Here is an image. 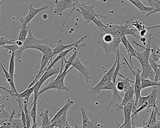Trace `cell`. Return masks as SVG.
Wrapping results in <instances>:
<instances>
[{
  "instance_id": "ab89813d",
  "label": "cell",
  "mask_w": 160,
  "mask_h": 128,
  "mask_svg": "<svg viewBox=\"0 0 160 128\" xmlns=\"http://www.w3.org/2000/svg\"><path fill=\"white\" fill-rule=\"evenodd\" d=\"M132 26L135 27V29H137L138 31H141L143 29H146L147 26L143 24L142 22L141 21L138 20L133 21L132 19Z\"/></svg>"
},
{
  "instance_id": "e575fe53",
  "label": "cell",
  "mask_w": 160,
  "mask_h": 128,
  "mask_svg": "<svg viewBox=\"0 0 160 128\" xmlns=\"http://www.w3.org/2000/svg\"><path fill=\"white\" fill-rule=\"evenodd\" d=\"M91 120L90 121L89 126L88 128H102L103 125L102 124H100L98 121V116L90 114Z\"/></svg>"
},
{
  "instance_id": "bcb514c9",
  "label": "cell",
  "mask_w": 160,
  "mask_h": 128,
  "mask_svg": "<svg viewBox=\"0 0 160 128\" xmlns=\"http://www.w3.org/2000/svg\"><path fill=\"white\" fill-rule=\"evenodd\" d=\"M73 128L71 127L70 126V125L68 124V121H66L63 124L61 125L60 126L58 127V128Z\"/></svg>"
},
{
  "instance_id": "f546056e",
  "label": "cell",
  "mask_w": 160,
  "mask_h": 128,
  "mask_svg": "<svg viewBox=\"0 0 160 128\" xmlns=\"http://www.w3.org/2000/svg\"><path fill=\"white\" fill-rule=\"evenodd\" d=\"M15 53L11 54L9 59V66H8V73L13 79L15 80Z\"/></svg>"
},
{
  "instance_id": "60d3db41",
  "label": "cell",
  "mask_w": 160,
  "mask_h": 128,
  "mask_svg": "<svg viewBox=\"0 0 160 128\" xmlns=\"http://www.w3.org/2000/svg\"><path fill=\"white\" fill-rule=\"evenodd\" d=\"M19 47L18 46L17 44H11V45H5V46H2L0 47V49H6L7 50L9 51L8 53H12L14 52L15 53L16 51L18 49Z\"/></svg>"
},
{
  "instance_id": "ee69618b",
  "label": "cell",
  "mask_w": 160,
  "mask_h": 128,
  "mask_svg": "<svg viewBox=\"0 0 160 128\" xmlns=\"http://www.w3.org/2000/svg\"><path fill=\"white\" fill-rule=\"evenodd\" d=\"M115 87V85L113 84V83L112 81L109 82L108 83L105 84V85L102 87V90H110V91H112V92Z\"/></svg>"
},
{
  "instance_id": "91938a15",
  "label": "cell",
  "mask_w": 160,
  "mask_h": 128,
  "mask_svg": "<svg viewBox=\"0 0 160 128\" xmlns=\"http://www.w3.org/2000/svg\"><path fill=\"white\" fill-rule=\"evenodd\" d=\"M158 82L160 83V76H159V77L158 79Z\"/></svg>"
},
{
  "instance_id": "83f0119b",
  "label": "cell",
  "mask_w": 160,
  "mask_h": 128,
  "mask_svg": "<svg viewBox=\"0 0 160 128\" xmlns=\"http://www.w3.org/2000/svg\"><path fill=\"white\" fill-rule=\"evenodd\" d=\"M112 100L109 103L108 107L106 108V110H108L110 108V106L112 104H115L117 102H122V100H123V98L120 95L116 86L114 88L113 90L112 91Z\"/></svg>"
},
{
  "instance_id": "9f6ffc18",
  "label": "cell",
  "mask_w": 160,
  "mask_h": 128,
  "mask_svg": "<svg viewBox=\"0 0 160 128\" xmlns=\"http://www.w3.org/2000/svg\"><path fill=\"white\" fill-rule=\"evenodd\" d=\"M37 124H33L32 126V127L31 128H39Z\"/></svg>"
},
{
  "instance_id": "30bf717a",
  "label": "cell",
  "mask_w": 160,
  "mask_h": 128,
  "mask_svg": "<svg viewBox=\"0 0 160 128\" xmlns=\"http://www.w3.org/2000/svg\"><path fill=\"white\" fill-rule=\"evenodd\" d=\"M72 66L74 68L78 69L80 73L84 75L86 78V82L87 83H89L90 82V75L91 74L89 71V68L86 67L84 65L81 63L78 56H77V58L74 61V63L72 64Z\"/></svg>"
},
{
  "instance_id": "ba28073f",
  "label": "cell",
  "mask_w": 160,
  "mask_h": 128,
  "mask_svg": "<svg viewBox=\"0 0 160 128\" xmlns=\"http://www.w3.org/2000/svg\"><path fill=\"white\" fill-rule=\"evenodd\" d=\"M87 37V36H84L76 42L72 43V44H68V45H64L63 40L61 39H59L57 41V44L55 45V48L53 49L52 52V55L53 56H55L56 54H59L60 53L68 49H70V48H73V47L79 45L81 42H82L84 39L86 38Z\"/></svg>"
},
{
  "instance_id": "8992f818",
  "label": "cell",
  "mask_w": 160,
  "mask_h": 128,
  "mask_svg": "<svg viewBox=\"0 0 160 128\" xmlns=\"http://www.w3.org/2000/svg\"><path fill=\"white\" fill-rule=\"evenodd\" d=\"M78 0H55L56 8L53 12L54 14L62 16L64 11L68 8L72 9L75 6L78 5L79 3Z\"/></svg>"
},
{
  "instance_id": "b9f144b4",
  "label": "cell",
  "mask_w": 160,
  "mask_h": 128,
  "mask_svg": "<svg viewBox=\"0 0 160 128\" xmlns=\"http://www.w3.org/2000/svg\"><path fill=\"white\" fill-rule=\"evenodd\" d=\"M149 96H150L149 95H148L146 96H141L139 98L138 102H137V103L136 104L137 109L140 108V107L142 106V105H143L144 104H146V103L148 102L149 98Z\"/></svg>"
},
{
  "instance_id": "5bb4252c",
  "label": "cell",
  "mask_w": 160,
  "mask_h": 128,
  "mask_svg": "<svg viewBox=\"0 0 160 128\" xmlns=\"http://www.w3.org/2000/svg\"><path fill=\"white\" fill-rule=\"evenodd\" d=\"M157 103H156L153 107V110L150 114V117H149L148 121L147 123H145V125L149 128H157V126H156L157 115L160 116L159 108L157 107Z\"/></svg>"
},
{
  "instance_id": "603a6c76",
  "label": "cell",
  "mask_w": 160,
  "mask_h": 128,
  "mask_svg": "<svg viewBox=\"0 0 160 128\" xmlns=\"http://www.w3.org/2000/svg\"><path fill=\"white\" fill-rule=\"evenodd\" d=\"M117 110H123L124 113V116H125V121L124 122H129L131 120V114L132 109L130 106L129 104H127L124 107H120L119 105L117 104Z\"/></svg>"
},
{
  "instance_id": "680465c9",
  "label": "cell",
  "mask_w": 160,
  "mask_h": 128,
  "mask_svg": "<svg viewBox=\"0 0 160 128\" xmlns=\"http://www.w3.org/2000/svg\"><path fill=\"white\" fill-rule=\"evenodd\" d=\"M76 127V128H82V126H78L76 125L75 126Z\"/></svg>"
},
{
  "instance_id": "94428289",
  "label": "cell",
  "mask_w": 160,
  "mask_h": 128,
  "mask_svg": "<svg viewBox=\"0 0 160 128\" xmlns=\"http://www.w3.org/2000/svg\"><path fill=\"white\" fill-rule=\"evenodd\" d=\"M2 106V104H0V107H1V106Z\"/></svg>"
},
{
  "instance_id": "ac0fdd59",
  "label": "cell",
  "mask_w": 160,
  "mask_h": 128,
  "mask_svg": "<svg viewBox=\"0 0 160 128\" xmlns=\"http://www.w3.org/2000/svg\"><path fill=\"white\" fill-rule=\"evenodd\" d=\"M134 85H131L129 88L128 90L125 92L124 95V97L123 98L122 102L120 105H119L120 107H123L127 105L128 102L132 100H133L134 97Z\"/></svg>"
},
{
  "instance_id": "4dcf8cb0",
  "label": "cell",
  "mask_w": 160,
  "mask_h": 128,
  "mask_svg": "<svg viewBox=\"0 0 160 128\" xmlns=\"http://www.w3.org/2000/svg\"><path fill=\"white\" fill-rule=\"evenodd\" d=\"M142 74H141V78L145 79H149V76L153 70L151 67L150 66L149 63L142 65Z\"/></svg>"
},
{
  "instance_id": "d4e9b609",
  "label": "cell",
  "mask_w": 160,
  "mask_h": 128,
  "mask_svg": "<svg viewBox=\"0 0 160 128\" xmlns=\"http://www.w3.org/2000/svg\"><path fill=\"white\" fill-rule=\"evenodd\" d=\"M49 109H47L45 111L42 112L39 114V116L42 119V123L41 124V127L48 126L51 125V120L49 117Z\"/></svg>"
},
{
  "instance_id": "be15d7a7",
  "label": "cell",
  "mask_w": 160,
  "mask_h": 128,
  "mask_svg": "<svg viewBox=\"0 0 160 128\" xmlns=\"http://www.w3.org/2000/svg\"></svg>"
},
{
  "instance_id": "7402d4cb",
  "label": "cell",
  "mask_w": 160,
  "mask_h": 128,
  "mask_svg": "<svg viewBox=\"0 0 160 128\" xmlns=\"http://www.w3.org/2000/svg\"><path fill=\"white\" fill-rule=\"evenodd\" d=\"M0 65H1V67H2V69L4 73V74H2V73H1V74H2L3 76H4V77L6 78L7 81L10 84L11 87V89L15 92V93H16V94H18V93L17 89H16L14 79H13L12 77L10 76V74L8 73V71L5 68L3 65L2 64V62H1V60H0Z\"/></svg>"
},
{
  "instance_id": "9a60e30c",
  "label": "cell",
  "mask_w": 160,
  "mask_h": 128,
  "mask_svg": "<svg viewBox=\"0 0 160 128\" xmlns=\"http://www.w3.org/2000/svg\"><path fill=\"white\" fill-rule=\"evenodd\" d=\"M78 5L84 8L88 11L89 16H90V20H91V23H92V21L93 19L96 18H99V17H102L104 18H107V16H103V15H102L101 14H98L96 12L95 9H94V4L88 5L85 3H82L81 4L78 3Z\"/></svg>"
},
{
  "instance_id": "681fc988",
  "label": "cell",
  "mask_w": 160,
  "mask_h": 128,
  "mask_svg": "<svg viewBox=\"0 0 160 128\" xmlns=\"http://www.w3.org/2000/svg\"><path fill=\"white\" fill-rule=\"evenodd\" d=\"M157 28H160V24L159 25H154V26H151V27H146V29L147 30H150V29Z\"/></svg>"
},
{
  "instance_id": "484cf974",
  "label": "cell",
  "mask_w": 160,
  "mask_h": 128,
  "mask_svg": "<svg viewBox=\"0 0 160 128\" xmlns=\"http://www.w3.org/2000/svg\"><path fill=\"white\" fill-rule=\"evenodd\" d=\"M141 82H142V90L145 88H148L150 87H160V83L156 82L154 81L151 80L149 79H145L141 78Z\"/></svg>"
},
{
  "instance_id": "4316f807",
  "label": "cell",
  "mask_w": 160,
  "mask_h": 128,
  "mask_svg": "<svg viewBox=\"0 0 160 128\" xmlns=\"http://www.w3.org/2000/svg\"><path fill=\"white\" fill-rule=\"evenodd\" d=\"M37 100L38 99L34 98L32 103L31 104L32 106V109L31 110L29 111V114L30 115L31 118L32 120L33 124H37Z\"/></svg>"
},
{
  "instance_id": "f907efd6",
  "label": "cell",
  "mask_w": 160,
  "mask_h": 128,
  "mask_svg": "<svg viewBox=\"0 0 160 128\" xmlns=\"http://www.w3.org/2000/svg\"><path fill=\"white\" fill-rule=\"evenodd\" d=\"M140 40L142 42L143 44V45H144V46H146L147 44L146 42L147 39L146 38L141 37V38H140Z\"/></svg>"
},
{
  "instance_id": "44dd1931",
  "label": "cell",
  "mask_w": 160,
  "mask_h": 128,
  "mask_svg": "<svg viewBox=\"0 0 160 128\" xmlns=\"http://www.w3.org/2000/svg\"><path fill=\"white\" fill-rule=\"evenodd\" d=\"M158 90L157 87H154L152 90V92L149 94V98L148 101V107L147 109H151V108H153L156 103H158V100H157V97H158Z\"/></svg>"
},
{
  "instance_id": "4fadbf2b",
  "label": "cell",
  "mask_w": 160,
  "mask_h": 128,
  "mask_svg": "<svg viewBox=\"0 0 160 128\" xmlns=\"http://www.w3.org/2000/svg\"><path fill=\"white\" fill-rule=\"evenodd\" d=\"M74 102L71 99L68 100L65 103L62 107L60 110H59L58 112L55 115L54 117L51 120V124L55 123L56 121L58 120L61 116H62L65 114H67L68 110L69 108L71 107V105L74 104Z\"/></svg>"
},
{
  "instance_id": "e0dca14e",
  "label": "cell",
  "mask_w": 160,
  "mask_h": 128,
  "mask_svg": "<svg viewBox=\"0 0 160 128\" xmlns=\"http://www.w3.org/2000/svg\"><path fill=\"white\" fill-rule=\"evenodd\" d=\"M10 117L8 120V123L10 124L11 128H24L23 124L21 118H16V111L15 110H13L11 113Z\"/></svg>"
},
{
  "instance_id": "d6986e66",
  "label": "cell",
  "mask_w": 160,
  "mask_h": 128,
  "mask_svg": "<svg viewBox=\"0 0 160 128\" xmlns=\"http://www.w3.org/2000/svg\"><path fill=\"white\" fill-rule=\"evenodd\" d=\"M130 2L133 4L137 8H139L143 14L150 13L153 11L154 8L151 6H146L140 0H129Z\"/></svg>"
},
{
  "instance_id": "9c48e42d",
  "label": "cell",
  "mask_w": 160,
  "mask_h": 128,
  "mask_svg": "<svg viewBox=\"0 0 160 128\" xmlns=\"http://www.w3.org/2000/svg\"><path fill=\"white\" fill-rule=\"evenodd\" d=\"M129 21H127L126 23L123 24L122 28L117 33L112 36L114 38H121L127 35L133 36L137 38H140L141 37L136 33L138 31L137 29L134 28H129Z\"/></svg>"
},
{
  "instance_id": "52a82bcc",
  "label": "cell",
  "mask_w": 160,
  "mask_h": 128,
  "mask_svg": "<svg viewBox=\"0 0 160 128\" xmlns=\"http://www.w3.org/2000/svg\"><path fill=\"white\" fill-rule=\"evenodd\" d=\"M128 65L129 68L131 71L132 73L135 76V80L134 84V93L135 95L136 99H135V104L138 102L139 98L141 96V91H142V82H141V74L142 70L141 68L137 69L136 70H133L132 69L130 65L128 64Z\"/></svg>"
},
{
  "instance_id": "f5cc1de1",
  "label": "cell",
  "mask_w": 160,
  "mask_h": 128,
  "mask_svg": "<svg viewBox=\"0 0 160 128\" xmlns=\"http://www.w3.org/2000/svg\"><path fill=\"white\" fill-rule=\"evenodd\" d=\"M48 18V15L47 14H44L42 15V18H43V19H47Z\"/></svg>"
},
{
  "instance_id": "74e56055",
  "label": "cell",
  "mask_w": 160,
  "mask_h": 128,
  "mask_svg": "<svg viewBox=\"0 0 160 128\" xmlns=\"http://www.w3.org/2000/svg\"><path fill=\"white\" fill-rule=\"evenodd\" d=\"M151 48H153L155 49L156 53L159 57L160 65V47H159L158 40L153 37L151 38Z\"/></svg>"
},
{
  "instance_id": "f6af8a7d",
  "label": "cell",
  "mask_w": 160,
  "mask_h": 128,
  "mask_svg": "<svg viewBox=\"0 0 160 128\" xmlns=\"http://www.w3.org/2000/svg\"><path fill=\"white\" fill-rule=\"evenodd\" d=\"M128 40L127 39V37L126 36H124L121 37V42L123 43L124 46H125L126 48V49H127V52L128 53Z\"/></svg>"
},
{
  "instance_id": "ffe728a7",
  "label": "cell",
  "mask_w": 160,
  "mask_h": 128,
  "mask_svg": "<svg viewBox=\"0 0 160 128\" xmlns=\"http://www.w3.org/2000/svg\"><path fill=\"white\" fill-rule=\"evenodd\" d=\"M78 45L75 46V47H73V48H70V49H68L60 53L59 54H58V56L56 57V58H55L53 61H52L51 62L49 66L48 67L47 70H48V69H50L54 67V65H55V64L58 62V61H60V60H62V59H65V57H66L67 55L71 51L73 50V49H74L76 47H77Z\"/></svg>"
},
{
  "instance_id": "11a10c76",
  "label": "cell",
  "mask_w": 160,
  "mask_h": 128,
  "mask_svg": "<svg viewBox=\"0 0 160 128\" xmlns=\"http://www.w3.org/2000/svg\"><path fill=\"white\" fill-rule=\"evenodd\" d=\"M149 128L148 126L147 125H145V122L144 120L143 121V127L142 128Z\"/></svg>"
},
{
  "instance_id": "7dc6e473",
  "label": "cell",
  "mask_w": 160,
  "mask_h": 128,
  "mask_svg": "<svg viewBox=\"0 0 160 128\" xmlns=\"http://www.w3.org/2000/svg\"><path fill=\"white\" fill-rule=\"evenodd\" d=\"M0 128H11L10 124L8 123V121L3 122L0 126Z\"/></svg>"
},
{
  "instance_id": "277c9868",
  "label": "cell",
  "mask_w": 160,
  "mask_h": 128,
  "mask_svg": "<svg viewBox=\"0 0 160 128\" xmlns=\"http://www.w3.org/2000/svg\"><path fill=\"white\" fill-rule=\"evenodd\" d=\"M117 62L118 56L117 55H116L114 63L112 67L108 71H105L104 75L102 76L101 80L98 83V84L96 86L91 88L90 92V94L94 95V94H100L101 90H102V87L109 82L112 81L113 74L115 69L116 67Z\"/></svg>"
},
{
  "instance_id": "3957f363",
  "label": "cell",
  "mask_w": 160,
  "mask_h": 128,
  "mask_svg": "<svg viewBox=\"0 0 160 128\" xmlns=\"http://www.w3.org/2000/svg\"><path fill=\"white\" fill-rule=\"evenodd\" d=\"M63 61H62V65L61 67H58L57 68H52L48 70H46L43 75L41 76V78L39 80L37 81L35 84L34 91V98L38 99V93L40 91V89L42 87L44 83L49 79L50 77L54 75H58L61 74L63 71L64 69V65Z\"/></svg>"
},
{
  "instance_id": "7a4b0ae2",
  "label": "cell",
  "mask_w": 160,
  "mask_h": 128,
  "mask_svg": "<svg viewBox=\"0 0 160 128\" xmlns=\"http://www.w3.org/2000/svg\"><path fill=\"white\" fill-rule=\"evenodd\" d=\"M44 44L48 45V40L47 39H38L34 36L32 33V30L30 28L29 30V34L28 37L24 41H23V44L21 47H19L18 49L15 52V58L17 62L20 61L21 57L22 54L25 50L31 49L32 46L37 44Z\"/></svg>"
},
{
  "instance_id": "816d5d0a",
  "label": "cell",
  "mask_w": 160,
  "mask_h": 128,
  "mask_svg": "<svg viewBox=\"0 0 160 128\" xmlns=\"http://www.w3.org/2000/svg\"><path fill=\"white\" fill-rule=\"evenodd\" d=\"M0 89H2V90H5V91H6L9 94V93L10 92V91H11V89H7L6 87H3V86H1L0 85Z\"/></svg>"
},
{
  "instance_id": "f1b7e54d",
  "label": "cell",
  "mask_w": 160,
  "mask_h": 128,
  "mask_svg": "<svg viewBox=\"0 0 160 128\" xmlns=\"http://www.w3.org/2000/svg\"><path fill=\"white\" fill-rule=\"evenodd\" d=\"M31 27L28 26V25H24V26H19V28L20 29L19 34L18 38V40L19 41H22L26 39L29 34V30Z\"/></svg>"
},
{
  "instance_id": "2e32d148",
  "label": "cell",
  "mask_w": 160,
  "mask_h": 128,
  "mask_svg": "<svg viewBox=\"0 0 160 128\" xmlns=\"http://www.w3.org/2000/svg\"><path fill=\"white\" fill-rule=\"evenodd\" d=\"M35 85H34L31 88H27L26 90H24L22 93H18L16 95L17 99L16 101H18L19 100H23L27 101L29 103V100L32 94L34 93Z\"/></svg>"
},
{
  "instance_id": "d590c367",
  "label": "cell",
  "mask_w": 160,
  "mask_h": 128,
  "mask_svg": "<svg viewBox=\"0 0 160 128\" xmlns=\"http://www.w3.org/2000/svg\"><path fill=\"white\" fill-rule=\"evenodd\" d=\"M128 55L129 57V61L130 63V66L132 67H133V65H132V57H134L135 58H137V56L136 55V50L134 49L132 46L131 44L130 43L129 41L128 40Z\"/></svg>"
},
{
  "instance_id": "db71d44e",
  "label": "cell",
  "mask_w": 160,
  "mask_h": 128,
  "mask_svg": "<svg viewBox=\"0 0 160 128\" xmlns=\"http://www.w3.org/2000/svg\"><path fill=\"white\" fill-rule=\"evenodd\" d=\"M156 126L157 128H160V121H158L157 120L156 122Z\"/></svg>"
},
{
  "instance_id": "c3c4849f",
  "label": "cell",
  "mask_w": 160,
  "mask_h": 128,
  "mask_svg": "<svg viewBox=\"0 0 160 128\" xmlns=\"http://www.w3.org/2000/svg\"><path fill=\"white\" fill-rule=\"evenodd\" d=\"M147 29H143V30H142V31L140 32V36L141 37H144L146 35L147 33Z\"/></svg>"
},
{
  "instance_id": "d6a6232c",
  "label": "cell",
  "mask_w": 160,
  "mask_h": 128,
  "mask_svg": "<svg viewBox=\"0 0 160 128\" xmlns=\"http://www.w3.org/2000/svg\"><path fill=\"white\" fill-rule=\"evenodd\" d=\"M77 6L78 7V8L77 9V10L82 14V16L83 17L85 23H91V20H90V16H89V13L88 11L87 10L84 8L80 6L78 4Z\"/></svg>"
},
{
  "instance_id": "7bdbcfd3",
  "label": "cell",
  "mask_w": 160,
  "mask_h": 128,
  "mask_svg": "<svg viewBox=\"0 0 160 128\" xmlns=\"http://www.w3.org/2000/svg\"><path fill=\"white\" fill-rule=\"evenodd\" d=\"M116 121L117 123L118 128H132V120L128 122H124L122 125H120L118 124V122L117 121L116 119L115 118Z\"/></svg>"
},
{
  "instance_id": "5b68a950",
  "label": "cell",
  "mask_w": 160,
  "mask_h": 128,
  "mask_svg": "<svg viewBox=\"0 0 160 128\" xmlns=\"http://www.w3.org/2000/svg\"><path fill=\"white\" fill-rule=\"evenodd\" d=\"M33 3H31L29 6V11L28 14L25 17H22L20 18V26H24V25H28V23L34 18L38 14L43 11L47 10L49 8L48 6L45 5L44 6L39 8H35L33 7Z\"/></svg>"
},
{
  "instance_id": "6f0895ef",
  "label": "cell",
  "mask_w": 160,
  "mask_h": 128,
  "mask_svg": "<svg viewBox=\"0 0 160 128\" xmlns=\"http://www.w3.org/2000/svg\"><path fill=\"white\" fill-rule=\"evenodd\" d=\"M4 1H2V0H0V8H1V5H2V4L3 3ZM0 16H1V13H0Z\"/></svg>"
},
{
  "instance_id": "cb8c5ba5",
  "label": "cell",
  "mask_w": 160,
  "mask_h": 128,
  "mask_svg": "<svg viewBox=\"0 0 160 128\" xmlns=\"http://www.w3.org/2000/svg\"><path fill=\"white\" fill-rule=\"evenodd\" d=\"M30 49H34L41 52L43 54H48L52 53L53 49H51L49 47L48 45H44V44H37L32 46Z\"/></svg>"
},
{
  "instance_id": "f35d334b",
  "label": "cell",
  "mask_w": 160,
  "mask_h": 128,
  "mask_svg": "<svg viewBox=\"0 0 160 128\" xmlns=\"http://www.w3.org/2000/svg\"><path fill=\"white\" fill-rule=\"evenodd\" d=\"M16 41L14 39H8L4 37L0 36V47L5 45L15 44Z\"/></svg>"
},
{
  "instance_id": "6125c7cd",
  "label": "cell",
  "mask_w": 160,
  "mask_h": 128,
  "mask_svg": "<svg viewBox=\"0 0 160 128\" xmlns=\"http://www.w3.org/2000/svg\"><path fill=\"white\" fill-rule=\"evenodd\" d=\"M53 128H56V127H55V126H54V127H53Z\"/></svg>"
},
{
  "instance_id": "8fae6325",
  "label": "cell",
  "mask_w": 160,
  "mask_h": 128,
  "mask_svg": "<svg viewBox=\"0 0 160 128\" xmlns=\"http://www.w3.org/2000/svg\"><path fill=\"white\" fill-rule=\"evenodd\" d=\"M86 47V44L85 43H82L81 45H78L77 47L73 49V54L72 55L70 56L68 60H67L66 59H65L64 62V69L63 72H67L68 71H69L71 68V66L72 65V64L74 63L76 58L78 56V53L79 51L80 48L82 47Z\"/></svg>"
},
{
  "instance_id": "1f68e13d",
  "label": "cell",
  "mask_w": 160,
  "mask_h": 128,
  "mask_svg": "<svg viewBox=\"0 0 160 128\" xmlns=\"http://www.w3.org/2000/svg\"><path fill=\"white\" fill-rule=\"evenodd\" d=\"M148 2L149 3L151 7L154 8L153 11L150 13H148L146 17H149L151 14L160 12V1L159 0H148Z\"/></svg>"
},
{
  "instance_id": "7c38bea8",
  "label": "cell",
  "mask_w": 160,
  "mask_h": 128,
  "mask_svg": "<svg viewBox=\"0 0 160 128\" xmlns=\"http://www.w3.org/2000/svg\"><path fill=\"white\" fill-rule=\"evenodd\" d=\"M120 43L121 38H114L112 42L104 45L102 48L104 49L106 57H108L109 54L112 52L115 53L116 54L118 50L119 49V45Z\"/></svg>"
},
{
  "instance_id": "6da1fadb",
  "label": "cell",
  "mask_w": 160,
  "mask_h": 128,
  "mask_svg": "<svg viewBox=\"0 0 160 128\" xmlns=\"http://www.w3.org/2000/svg\"><path fill=\"white\" fill-rule=\"evenodd\" d=\"M73 68H74L72 66L70 68L69 71H68L67 72H64L62 71V73L57 75L55 78H53V79L50 82H49L47 85L44 86L42 89L40 90L38 93V97L44 92L48 91V90H50V89H55V90H58L59 93L62 91H65L66 92L70 91V88L65 85L64 80L65 78L68 73Z\"/></svg>"
},
{
  "instance_id": "836d02e7",
  "label": "cell",
  "mask_w": 160,
  "mask_h": 128,
  "mask_svg": "<svg viewBox=\"0 0 160 128\" xmlns=\"http://www.w3.org/2000/svg\"><path fill=\"white\" fill-rule=\"evenodd\" d=\"M4 104H2V106L0 107V121L2 122H6L10 117L11 114L9 113L5 110Z\"/></svg>"
},
{
  "instance_id": "8d00e7d4",
  "label": "cell",
  "mask_w": 160,
  "mask_h": 128,
  "mask_svg": "<svg viewBox=\"0 0 160 128\" xmlns=\"http://www.w3.org/2000/svg\"><path fill=\"white\" fill-rule=\"evenodd\" d=\"M81 110L82 112V128H88L89 126V124L90 123V120H89L87 115L84 109L82 107L81 108Z\"/></svg>"
}]
</instances>
